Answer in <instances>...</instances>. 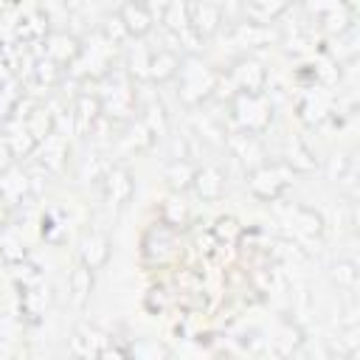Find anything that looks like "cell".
<instances>
[{"instance_id": "obj_1", "label": "cell", "mask_w": 360, "mask_h": 360, "mask_svg": "<svg viewBox=\"0 0 360 360\" xmlns=\"http://www.w3.org/2000/svg\"><path fill=\"white\" fill-rule=\"evenodd\" d=\"M180 87H177V96L186 107H197L200 101H205L214 90H217V73L211 68H205L200 59H186L180 62Z\"/></svg>"}, {"instance_id": "obj_2", "label": "cell", "mask_w": 360, "mask_h": 360, "mask_svg": "<svg viewBox=\"0 0 360 360\" xmlns=\"http://www.w3.org/2000/svg\"><path fill=\"white\" fill-rule=\"evenodd\" d=\"M233 115H236V124L242 127V132H250V135H259L270 127L273 121V104L264 98V96H245V93H236L233 98Z\"/></svg>"}, {"instance_id": "obj_3", "label": "cell", "mask_w": 360, "mask_h": 360, "mask_svg": "<svg viewBox=\"0 0 360 360\" xmlns=\"http://www.w3.org/2000/svg\"><path fill=\"white\" fill-rule=\"evenodd\" d=\"M290 174H292V172H290L284 163H276V166L264 163V166H259V169L250 172V191H253L259 200L273 202V200L287 188Z\"/></svg>"}, {"instance_id": "obj_4", "label": "cell", "mask_w": 360, "mask_h": 360, "mask_svg": "<svg viewBox=\"0 0 360 360\" xmlns=\"http://www.w3.org/2000/svg\"><path fill=\"white\" fill-rule=\"evenodd\" d=\"M231 82L245 96H262L264 82H267V73H264V68L256 59H242V62H236V68L231 73Z\"/></svg>"}, {"instance_id": "obj_5", "label": "cell", "mask_w": 360, "mask_h": 360, "mask_svg": "<svg viewBox=\"0 0 360 360\" xmlns=\"http://www.w3.org/2000/svg\"><path fill=\"white\" fill-rule=\"evenodd\" d=\"M132 87L129 82L121 76L118 82H112V87L104 93L101 98V115H112V118H127L132 112Z\"/></svg>"}, {"instance_id": "obj_6", "label": "cell", "mask_w": 360, "mask_h": 360, "mask_svg": "<svg viewBox=\"0 0 360 360\" xmlns=\"http://www.w3.org/2000/svg\"><path fill=\"white\" fill-rule=\"evenodd\" d=\"M219 22H222V6H217V3H191L188 6V25L200 39L214 34L219 28Z\"/></svg>"}, {"instance_id": "obj_7", "label": "cell", "mask_w": 360, "mask_h": 360, "mask_svg": "<svg viewBox=\"0 0 360 360\" xmlns=\"http://www.w3.org/2000/svg\"><path fill=\"white\" fill-rule=\"evenodd\" d=\"M79 53H82V45H79V39H76L73 34H68V31H53V34H48L45 56L53 59L56 65H68V62L79 59Z\"/></svg>"}, {"instance_id": "obj_8", "label": "cell", "mask_w": 360, "mask_h": 360, "mask_svg": "<svg viewBox=\"0 0 360 360\" xmlns=\"http://www.w3.org/2000/svg\"><path fill=\"white\" fill-rule=\"evenodd\" d=\"M79 259L90 270L104 267L107 259H110V239L104 233H84L82 242H79Z\"/></svg>"}, {"instance_id": "obj_9", "label": "cell", "mask_w": 360, "mask_h": 360, "mask_svg": "<svg viewBox=\"0 0 360 360\" xmlns=\"http://www.w3.org/2000/svg\"><path fill=\"white\" fill-rule=\"evenodd\" d=\"M104 335H98L96 329H90L87 323H79V329L70 338V352L76 354V360H98L104 352Z\"/></svg>"}, {"instance_id": "obj_10", "label": "cell", "mask_w": 360, "mask_h": 360, "mask_svg": "<svg viewBox=\"0 0 360 360\" xmlns=\"http://www.w3.org/2000/svg\"><path fill=\"white\" fill-rule=\"evenodd\" d=\"M228 146H231V152H233L245 166H253V169L264 166V149H262V143L256 141V135L239 129V132H233V135L228 138Z\"/></svg>"}, {"instance_id": "obj_11", "label": "cell", "mask_w": 360, "mask_h": 360, "mask_svg": "<svg viewBox=\"0 0 360 360\" xmlns=\"http://www.w3.org/2000/svg\"><path fill=\"white\" fill-rule=\"evenodd\" d=\"M118 17H121V22H124L129 37H143L155 22L152 20V8L143 6V3H124L118 8Z\"/></svg>"}, {"instance_id": "obj_12", "label": "cell", "mask_w": 360, "mask_h": 360, "mask_svg": "<svg viewBox=\"0 0 360 360\" xmlns=\"http://www.w3.org/2000/svg\"><path fill=\"white\" fill-rule=\"evenodd\" d=\"M132 191H135L132 174L124 166H112L107 172V200H110V205H115V208L127 205L129 197H132Z\"/></svg>"}, {"instance_id": "obj_13", "label": "cell", "mask_w": 360, "mask_h": 360, "mask_svg": "<svg viewBox=\"0 0 360 360\" xmlns=\"http://www.w3.org/2000/svg\"><path fill=\"white\" fill-rule=\"evenodd\" d=\"M315 11L321 14V25L329 34L343 37L354 25L352 22V14H349V6H343V3H323V6H315Z\"/></svg>"}, {"instance_id": "obj_14", "label": "cell", "mask_w": 360, "mask_h": 360, "mask_svg": "<svg viewBox=\"0 0 360 360\" xmlns=\"http://www.w3.org/2000/svg\"><path fill=\"white\" fill-rule=\"evenodd\" d=\"M39 166H45L48 172H62V166H65V158H68V141H65V135L62 132H53L51 138H45L39 146Z\"/></svg>"}, {"instance_id": "obj_15", "label": "cell", "mask_w": 360, "mask_h": 360, "mask_svg": "<svg viewBox=\"0 0 360 360\" xmlns=\"http://www.w3.org/2000/svg\"><path fill=\"white\" fill-rule=\"evenodd\" d=\"M76 132L79 135H90V129L96 127V121L101 118V98L98 96H90V93H82L76 98Z\"/></svg>"}, {"instance_id": "obj_16", "label": "cell", "mask_w": 360, "mask_h": 360, "mask_svg": "<svg viewBox=\"0 0 360 360\" xmlns=\"http://www.w3.org/2000/svg\"><path fill=\"white\" fill-rule=\"evenodd\" d=\"M284 166H287L290 172H312V169H318V160H315L312 149H309L301 138H295V135H292V138L287 141Z\"/></svg>"}, {"instance_id": "obj_17", "label": "cell", "mask_w": 360, "mask_h": 360, "mask_svg": "<svg viewBox=\"0 0 360 360\" xmlns=\"http://www.w3.org/2000/svg\"><path fill=\"white\" fill-rule=\"evenodd\" d=\"M25 129H28V135L37 141V146L45 141V138H51L53 132H56V115L48 110V107H34L28 115H25Z\"/></svg>"}, {"instance_id": "obj_18", "label": "cell", "mask_w": 360, "mask_h": 360, "mask_svg": "<svg viewBox=\"0 0 360 360\" xmlns=\"http://www.w3.org/2000/svg\"><path fill=\"white\" fill-rule=\"evenodd\" d=\"M233 39L242 45V48H259L264 42L273 39V31L262 22H253V20H239L233 25Z\"/></svg>"}, {"instance_id": "obj_19", "label": "cell", "mask_w": 360, "mask_h": 360, "mask_svg": "<svg viewBox=\"0 0 360 360\" xmlns=\"http://www.w3.org/2000/svg\"><path fill=\"white\" fill-rule=\"evenodd\" d=\"M194 186H197V191H200L202 200H217L222 194V188H225V174L214 163L211 166H202L194 174Z\"/></svg>"}, {"instance_id": "obj_20", "label": "cell", "mask_w": 360, "mask_h": 360, "mask_svg": "<svg viewBox=\"0 0 360 360\" xmlns=\"http://www.w3.org/2000/svg\"><path fill=\"white\" fill-rule=\"evenodd\" d=\"M90 292H93V270L79 264L70 273V301H73V307L84 309V304L90 301Z\"/></svg>"}, {"instance_id": "obj_21", "label": "cell", "mask_w": 360, "mask_h": 360, "mask_svg": "<svg viewBox=\"0 0 360 360\" xmlns=\"http://www.w3.org/2000/svg\"><path fill=\"white\" fill-rule=\"evenodd\" d=\"M180 70V56L174 53V51H158V53H152V59H149V79L152 82H166V79H172L174 73Z\"/></svg>"}, {"instance_id": "obj_22", "label": "cell", "mask_w": 360, "mask_h": 360, "mask_svg": "<svg viewBox=\"0 0 360 360\" xmlns=\"http://www.w3.org/2000/svg\"><path fill=\"white\" fill-rule=\"evenodd\" d=\"M194 174H197V169L188 160H172L166 166V180L174 191H186L188 186H194Z\"/></svg>"}, {"instance_id": "obj_23", "label": "cell", "mask_w": 360, "mask_h": 360, "mask_svg": "<svg viewBox=\"0 0 360 360\" xmlns=\"http://www.w3.org/2000/svg\"><path fill=\"white\" fill-rule=\"evenodd\" d=\"M281 11H287V3L284 0H270V3H264V0H259V3H248L245 6V14H248V20H253V22H270L273 17H278Z\"/></svg>"}, {"instance_id": "obj_24", "label": "cell", "mask_w": 360, "mask_h": 360, "mask_svg": "<svg viewBox=\"0 0 360 360\" xmlns=\"http://www.w3.org/2000/svg\"><path fill=\"white\" fill-rule=\"evenodd\" d=\"M163 22H166V28L172 31V34H183V31H188L191 25H188V3H169V6H163Z\"/></svg>"}, {"instance_id": "obj_25", "label": "cell", "mask_w": 360, "mask_h": 360, "mask_svg": "<svg viewBox=\"0 0 360 360\" xmlns=\"http://www.w3.org/2000/svg\"><path fill=\"white\" fill-rule=\"evenodd\" d=\"M295 225L304 236H321L323 233V217L312 208H295Z\"/></svg>"}, {"instance_id": "obj_26", "label": "cell", "mask_w": 360, "mask_h": 360, "mask_svg": "<svg viewBox=\"0 0 360 360\" xmlns=\"http://www.w3.org/2000/svg\"><path fill=\"white\" fill-rule=\"evenodd\" d=\"M6 146H8L11 158H22V155L37 152V141L28 135V129H25V127H17V129L6 138Z\"/></svg>"}, {"instance_id": "obj_27", "label": "cell", "mask_w": 360, "mask_h": 360, "mask_svg": "<svg viewBox=\"0 0 360 360\" xmlns=\"http://www.w3.org/2000/svg\"><path fill=\"white\" fill-rule=\"evenodd\" d=\"M25 191H28L25 174H3L0 177V194L6 197V202H20Z\"/></svg>"}, {"instance_id": "obj_28", "label": "cell", "mask_w": 360, "mask_h": 360, "mask_svg": "<svg viewBox=\"0 0 360 360\" xmlns=\"http://www.w3.org/2000/svg\"><path fill=\"white\" fill-rule=\"evenodd\" d=\"M298 110H301V118H304V121H312V124H315V121H323V118L329 115V98H323V96L315 98V96L309 93V96L298 104Z\"/></svg>"}, {"instance_id": "obj_29", "label": "cell", "mask_w": 360, "mask_h": 360, "mask_svg": "<svg viewBox=\"0 0 360 360\" xmlns=\"http://www.w3.org/2000/svg\"><path fill=\"white\" fill-rule=\"evenodd\" d=\"M143 124H146V129L152 132V138H155V135H166V132H169L166 110H163V104H160L158 98H152V101H149V112H146Z\"/></svg>"}, {"instance_id": "obj_30", "label": "cell", "mask_w": 360, "mask_h": 360, "mask_svg": "<svg viewBox=\"0 0 360 360\" xmlns=\"http://www.w3.org/2000/svg\"><path fill=\"white\" fill-rule=\"evenodd\" d=\"M149 59L152 53L146 51V45H135L129 51V73L135 79H149Z\"/></svg>"}, {"instance_id": "obj_31", "label": "cell", "mask_w": 360, "mask_h": 360, "mask_svg": "<svg viewBox=\"0 0 360 360\" xmlns=\"http://www.w3.org/2000/svg\"><path fill=\"white\" fill-rule=\"evenodd\" d=\"M301 346V329L298 326H281V332H278V340H276V349H278V354H284V357H292V352Z\"/></svg>"}, {"instance_id": "obj_32", "label": "cell", "mask_w": 360, "mask_h": 360, "mask_svg": "<svg viewBox=\"0 0 360 360\" xmlns=\"http://www.w3.org/2000/svg\"><path fill=\"white\" fill-rule=\"evenodd\" d=\"M34 76H37V82H39V84L51 87V84L59 79V65H56L53 59L42 56V59H37V62H34Z\"/></svg>"}, {"instance_id": "obj_33", "label": "cell", "mask_w": 360, "mask_h": 360, "mask_svg": "<svg viewBox=\"0 0 360 360\" xmlns=\"http://www.w3.org/2000/svg\"><path fill=\"white\" fill-rule=\"evenodd\" d=\"M332 276H335V281L340 284V287H346V290H354L357 287V264L354 262H338L335 267H332Z\"/></svg>"}, {"instance_id": "obj_34", "label": "cell", "mask_w": 360, "mask_h": 360, "mask_svg": "<svg viewBox=\"0 0 360 360\" xmlns=\"http://www.w3.org/2000/svg\"><path fill=\"white\" fill-rule=\"evenodd\" d=\"M315 79L323 84V87H335L338 82H340V68L335 65V62H318L315 65Z\"/></svg>"}, {"instance_id": "obj_35", "label": "cell", "mask_w": 360, "mask_h": 360, "mask_svg": "<svg viewBox=\"0 0 360 360\" xmlns=\"http://www.w3.org/2000/svg\"><path fill=\"white\" fill-rule=\"evenodd\" d=\"M127 37H129V34H127V28H124L121 17H118V14L107 17V22H104V39H107L110 45H118V42H124Z\"/></svg>"}, {"instance_id": "obj_36", "label": "cell", "mask_w": 360, "mask_h": 360, "mask_svg": "<svg viewBox=\"0 0 360 360\" xmlns=\"http://www.w3.org/2000/svg\"><path fill=\"white\" fill-rule=\"evenodd\" d=\"M163 217H166L169 225H183V219H186V205L177 202V200H166V205H163Z\"/></svg>"}, {"instance_id": "obj_37", "label": "cell", "mask_w": 360, "mask_h": 360, "mask_svg": "<svg viewBox=\"0 0 360 360\" xmlns=\"http://www.w3.org/2000/svg\"><path fill=\"white\" fill-rule=\"evenodd\" d=\"M17 110V93L8 87H0V118H8Z\"/></svg>"}, {"instance_id": "obj_38", "label": "cell", "mask_w": 360, "mask_h": 360, "mask_svg": "<svg viewBox=\"0 0 360 360\" xmlns=\"http://www.w3.org/2000/svg\"><path fill=\"white\" fill-rule=\"evenodd\" d=\"M349 169V158L346 155H335L332 163H329V180H340Z\"/></svg>"}, {"instance_id": "obj_39", "label": "cell", "mask_w": 360, "mask_h": 360, "mask_svg": "<svg viewBox=\"0 0 360 360\" xmlns=\"http://www.w3.org/2000/svg\"><path fill=\"white\" fill-rule=\"evenodd\" d=\"M3 259H6V262H25V248H20L17 242H6Z\"/></svg>"}, {"instance_id": "obj_40", "label": "cell", "mask_w": 360, "mask_h": 360, "mask_svg": "<svg viewBox=\"0 0 360 360\" xmlns=\"http://www.w3.org/2000/svg\"><path fill=\"white\" fill-rule=\"evenodd\" d=\"M214 231H217V236H219V239H225V236H228V239H233L239 228H236V222H233V219H219Z\"/></svg>"}, {"instance_id": "obj_41", "label": "cell", "mask_w": 360, "mask_h": 360, "mask_svg": "<svg viewBox=\"0 0 360 360\" xmlns=\"http://www.w3.org/2000/svg\"><path fill=\"white\" fill-rule=\"evenodd\" d=\"M98 360H132V357H127L121 349H115V346H104V352H101V357Z\"/></svg>"}, {"instance_id": "obj_42", "label": "cell", "mask_w": 360, "mask_h": 360, "mask_svg": "<svg viewBox=\"0 0 360 360\" xmlns=\"http://www.w3.org/2000/svg\"><path fill=\"white\" fill-rule=\"evenodd\" d=\"M290 360H307V357H304V354H295V357H290Z\"/></svg>"}]
</instances>
